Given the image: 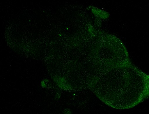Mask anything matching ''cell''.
<instances>
[{
    "label": "cell",
    "mask_w": 149,
    "mask_h": 114,
    "mask_svg": "<svg viewBox=\"0 0 149 114\" xmlns=\"http://www.w3.org/2000/svg\"><path fill=\"white\" fill-rule=\"evenodd\" d=\"M104 78L103 101L113 108H132L149 96L148 75L131 63L112 69Z\"/></svg>",
    "instance_id": "obj_1"
}]
</instances>
